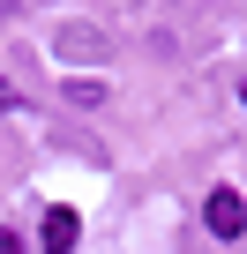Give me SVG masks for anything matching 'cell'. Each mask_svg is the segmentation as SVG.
Wrapping results in <instances>:
<instances>
[{"label":"cell","instance_id":"cell-4","mask_svg":"<svg viewBox=\"0 0 247 254\" xmlns=\"http://www.w3.org/2000/svg\"><path fill=\"white\" fill-rule=\"evenodd\" d=\"M8 105H15V90H8V82H0V112H8Z\"/></svg>","mask_w":247,"mask_h":254},{"label":"cell","instance_id":"cell-2","mask_svg":"<svg viewBox=\"0 0 247 254\" xmlns=\"http://www.w3.org/2000/svg\"><path fill=\"white\" fill-rule=\"evenodd\" d=\"M75 232H82L75 209H45V232L38 239H45V254H75Z\"/></svg>","mask_w":247,"mask_h":254},{"label":"cell","instance_id":"cell-3","mask_svg":"<svg viewBox=\"0 0 247 254\" xmlns=\"http://www.w3.org/2000/svg\"><path fill=\"white\" fill-rule=\"evenodd\" d=\"M0 254H23V239H15V232H8V224H0Z\"/></svg>","mask_w":247,"mask_h":254},{"label":"cell","instance_id":"cell-5","mask_svg":"<svg viewBox=\"0 0 247 254\" xmlns=\"http://www.w3.org/2000/svg\"><path fill=\"white\" fill-rule=\"evenodd\" d=\"M240 105H247V90H240Z\"/></svg>","mask_w":247,"mask_h":254},{"label":"cell","instance_id":"cell-1","mask_svg":"<svg viewBox=\"0 0 247 254\" xmlns=\"http://www.w3.org/2000/svg\"><path fill=\"white\" fill-rule=\"evenodd\" d=\"M202 224H210L217 239H240V232H247V202H240L232 187H210V202H202Z\"/></svg>","mask_w":247,"mask_h":254}]
</instances>
